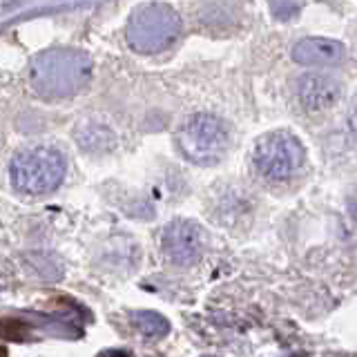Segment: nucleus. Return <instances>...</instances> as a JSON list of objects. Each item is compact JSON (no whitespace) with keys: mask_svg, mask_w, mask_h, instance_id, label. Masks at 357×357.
I'll use <instances>...</instances> for the list:
<instances>
[{"mask_svg":"<svg viewBox=\"0 0 357 357\" xmlns=\"http://www.w3.org/2000/svg\"><path fill=\"white\" fill-rule=\"evenodd\" d=\"M29 81L43 96H72L89 81V59L83 52L70 50L43 54L31 67Z\"/></svg>","mask_w":357,"mask_h":357,"instance_id":"nucleus-2","label":"nucleus"},{"mask_svg":"<svg viewBox=\"0 0 357 357\" xmlns=\"http://www.w3.org/2000/svg\"><path fill=\"white\" fill-rule=\"evenodd\" d=\"M181 31L176 11L165 3H148L139 7L128 22V43L141 54H156L176 40Z\"/></svg>","mask_w":357,"mask_h":357,"instance_id":"nucleus-4","label":"nucleus"},{"mask_svg":"<svg viewBox=\"0 0 357 357\" xmlns=\"http://www.w3.org/2000/svg\"><path fill=\"white\" fill-rule=\"evenodd\" d=\"M349 123H351L353 132L357 134V96L353 98V103H351V109H349Z\"/></svg>","mask_w":357,"mask_h":357,"instance_id":"nucleus-10","label":"nucleus"},{"mask_svg":"<svg viewBox=\"0 0 357 357\" xmlns=\"http://www.w3.org/2000/svg\"><path fill=\"white\" fill-rule=\"evenodd\" d=\"M67 172L65 156L52 145L22 148L9 165L11 183L22 195H47L61 185Z\"/></svg>","mask_w":357,"mask_h":357,"instance_id":"nucleus-1","label":"nucleus"},{"mask_svg":"<svg viewBox=\"0 0 357 357\" xmlns=\"http://www.w3.org/2000/svg\"><path fill=\"white\" fill-rule=\"evenodd\" d=\"M306 152L301 141L288 130H273L257 139L252 148V163L261 176L271 181H286L304 165Z\"/></svg>","mask_w":357,"mask_h":357,"instance_id":"nucleus-5","label":"nucleus"},{"mask_svg":"<svg viewBox=\"0 0 357 357\" xmlns=\"http://www.w3.org/2000/svg\"><path fill=\"white\" fill-rule=\"evenodd\" d=\"M176 145L185 154V159L199 165H212L230 148V130L219 116L199 114L190 116L176 132Z\"/></svg>","mask_w":357,"mask_h":357,"instance_id":"nucleus-3","label":"nucleus"},{"mask_svg":"<svg viewBox=\"0 0 357 357\" xmlns=\"http://www.w3.org/2000/svg\"><path fill=\"white\" fill-rule=\"evenodd\" d=\"M132 321H134V326H137L143 335H148V337H163V335L167 333V328H170L167 319L161 317L159 312H152V310L134 312Z\"/></svg>","mask_w":357,"mask_h":357,"instance_id":"nucleus-9","label":"nucleus"},{"mask_svg":"<svg viewBox=\"0 0 357 357\" xmlns=\"http://www.w3.org/2000/svg\"><path fill=\"white\" fill-rule=\"evenodd\" d=\"M346 47L333 38H304L293 47V61L299 65H337L344 61Z\"/></svg>","mask_w":357,"mask_h":357,"instance_id":"nucleus-8","label":"nucleus"},{"mask_svg":"<svg viewBox=\"0 0 357 357\" xmlns=\"http://www.w3.org/2000/svg\"><path fill=\"white\" fill-rule=\"evenodd\" d=\"M161 250L174 266H192L204 252V232L190 219H174L161 232Z\"/></svg>","mask_w":357,"mask_h":357,"instance_id":"nucleus-6","label":"nucleus"},{"mask_svg":"<svg viewBox=\"0 0 357 357\" xmlns=\"http://www.w3.org/2000/svg\"><path fill=\"white\" fill-rule=\"evenodd\" d=\"M342 85L331 76L324 74H306L297 83V98L308 112L328 109L340 100Z\"/></svg>","mask_w":357,"mask_h":357,"instance_id":"nucleus-7","label":"nucleus"}]
</instances>
